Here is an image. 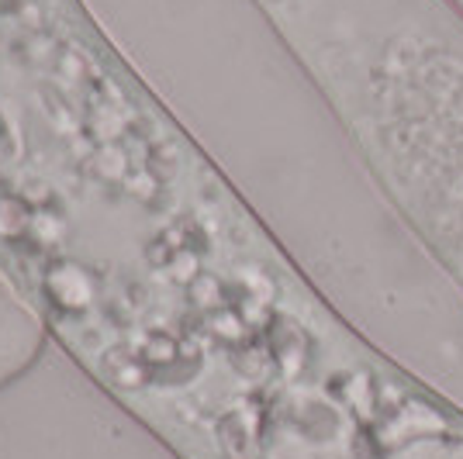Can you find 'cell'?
I'll return each instance as SVG.
<instances>
[{
  "label": "cell",
  "instance_id": "6da1fadb",
  "mask_svg": "<svg viewBox=\"0 0 463 459\" xmlns=\"http://www.w3.org/2000/svg\"><path fill=\"white\" fill-rule=\"evenodd\" d=\"M288 436L280 459H377L367 442L353 436V428L335 415L294 425Z\"/></svg>",
  "mask_w": 463,
  "mask_h": 459
},
{
  "label": "cell",
  "instance_id": "7a4b0ae2",
  "mask_svg": "<svg viewBox=\"0 0 463 459\" xmlns=\"http://www.w3.org/2000/svg\"><path fill=\"white\" fill-rule=\"evenodd\" d=\"M391 459H463V436H449V432L411 436L408 442H398Z\"/></svg>",
  "mask_w": 463,
  "mask_h": 459
}]
</instances>
